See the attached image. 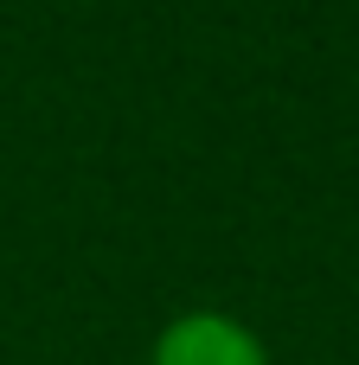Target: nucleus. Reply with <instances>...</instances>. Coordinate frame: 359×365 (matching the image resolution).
I'll return each mask as SVG.
<instances>
[{"mask_svg":"<svg viewBox=\"0 0 359 365\" xmlns=\"http://www.w3.org/2000/svg\"><path fill=\"white\" fill-rule=\"evenodd\" d=\"M148 365H270V346L251 321L225 308H186L154 334Z\"/></svg>","mask_w":359,"mask_h":365,"instance_id":"1","label":"nucleus"}]
</instances>
